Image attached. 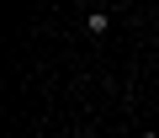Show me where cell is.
<instances>
[{"mask_svg":"<svg viewBox=\"0 0 159 138\" xmlns=\"http://www.w3.org/2000/svg\"><path fill=\"white\" fill-rule=\"evenodd\" d=\"M74 6H96V0H74Z\"/></svg>","mask_w":159,"mask_h":138,"instance_id":"2","label":"cell"},{"mask_svg":"<svg viewBox=\"0 0 159 138\" xmlns=\"http://www.w3.org/2000/svg\"><path fill=\"white\" fill-rule=\"evenodd\" d=\"M85 32H90V37H106V32H111V16H106L101 6H90V16H85Z\"/></svg>","mask_w":159,"mask_h":138,"instance_id":"1","label":"cell"}]
</instances>
